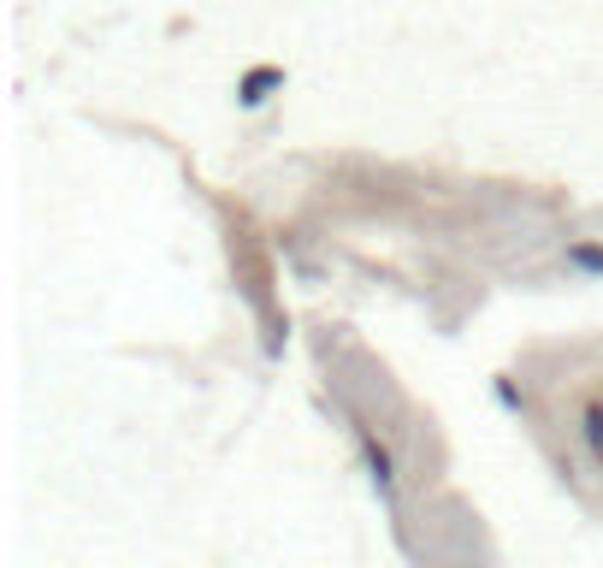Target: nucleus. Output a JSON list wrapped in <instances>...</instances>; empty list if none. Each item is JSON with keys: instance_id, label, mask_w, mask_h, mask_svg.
I'll list each match as a JSON object with an SVG mask.
<instances>
[{"instance_id": "obj_1", "label": "nucleus", "mask_w": 603, "mask_h": 568, "mask_svg": "<svg viewBox=\"0 0 603 568\" xmlns=\"http://www.w3.org/2000/svg\"><path fill=\"white\" fill-rule=\"evenodd\" d=\"M361 450H367V468H373V486L391 498V486H396V462H391V450L379 444V439H361Z\"/></svg>"}, {"instance_id": "obj_2", "label": "nucleus", "mask_w": 603, "mask_h": 568, "mask_svg": "<svg viewBox=\"0 0 603 568\" xmlns=\"http://www.w3.org/2000/svg\"><path fill=\"white\" fill-rule=\"evenodd\" d=\"M272 83H278V78H272V71H255V78H248V83H243V101H260V95H267V90H272Z\"/></svg>"}, {"instance_id": "obj_3", "label": "nucleus", "mask_w": 603, "mask_h": 568, "mask_svg": "<svg viewBox=\"0 0 603 568\" xmlns=\"http://www.w3.org/2000/svg\"><path fill=\"white\" fill-rule=\"evenodd\" d=\"M573 260H580V267H598V273H603V255H598V250H573Z\"/></svg>"}]
</instances>
